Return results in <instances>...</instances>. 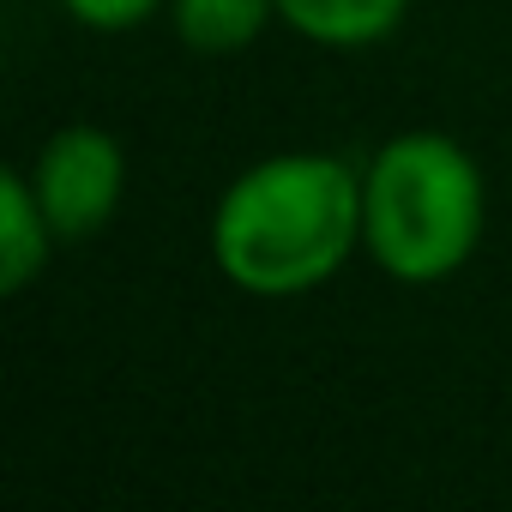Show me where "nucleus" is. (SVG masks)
Returning a JSON list of instances; mask_svg holds the SVG:
<instances>
[{
    "label": "nucleus",
    "instance_id": "1",
    "mask_svg": "<svg viewBox=\"0 0 512 512\" xmlns=\"http://www.w3.org/2000/svg\"><path fill=\"white\" fill-rule=\"evenodd\" d=\"M362 247V169L332 151L247 163L211 205V266L260 302L326 290Z\"/></svg>",
    "mask_w": 512,
    "mask_h": 512
},
{
    "label": "nucleus",
    "instance_id": "2",
    "mask_svg": "<svg viewBox=\"0 0 512 512\" xmlns=\"http://www.w3.org/2000/svg\"><path fill=\"white\" fill-rule=\"evenodd\" d=\"M488 229L482 163L434 127L392 133L362 163V253L410 290L458 278Z\"/></svg>",
    "mask_w": 512,
    "mask_h": 512
},
{
    "label": "nucleus",
    "instance_id": "3",
    "mask_svg": "<svg viewBox=\"0 0 512 512\" xmlns=\"http://www.w3.org/2000/svg\"><path fill=\"white\" fill-rule=\"evenodd\" d=\"M55 235L61 241H91L115 223L121 193H127V151L109 127L73 121L37 145V163L25 169Z\"/></svg>",
    "mask_w": 512,
    "mask_h": 512
},
{
    "label": "nucleus",
    "instance_id": "4",
    "mask_svg": "<svg viewBox=\"0 0 512 512\" xmlns=\"http://www.w3.org/2000/svg\"><path fill=\"white\" fill-rule=\"evenodd\" d=\"M55 241L61 235H55L31 175L7 169V175H0V296H25L43 278Z\"/></svg>",
    "mask_w": 512,
    "mask_h": 512
},
{
    "label": "nucleus",
    "instance_id": "5",
    "mask_svg": "<svg viewBox=\"0 0 512 512\" xmlns=\"http://www.w3.org/2000/svg\"><path fill=\"white\" fill-rule=\"evenodd\" d=\"M278 19L314 49H374L398 37L410 0H278Z\"/></svg>",
    "mask_w": 512,
    "mask_h": 512
},
{
    "label": "nucleus",
    "instance_id": "6",
    "mask_svg": "<svg viewBox=\"0 0 512 512\" xmlns=\"http://www.w3.org/2000/svg\"><path fill=\"white\" fill-rule=\"evenodd\" d=\"M278 0H169V25L193 55H241L266 37Z\"/></svg>",
    "mask_w": 512,
    "mask_h": 512
},
{
    "label": "nucleus",
    "instance_id": "7",
    "mask_svg": "<svg viewBox=\"0 0 512 512\" xmlns=\"http://www.w3.org/2000/svg\"><path fill=\"white\" fill-rule=\"evenodd\" d=\"M67 19H79L85 31H103V37H121L133 25H145L157 7H169V0H61Z\"/></svg>",
    "mask_w": 512,
    "mask_h": 512
}]
</instances>
